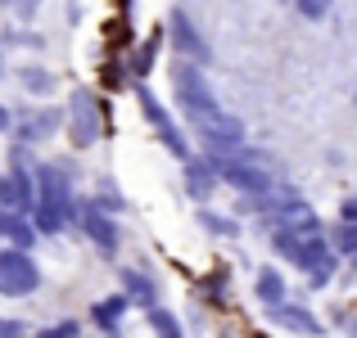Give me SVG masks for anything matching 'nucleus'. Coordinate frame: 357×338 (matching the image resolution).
I'll return each instance as SVG.
<instances>
[{"mask_svg": "<svg viewBox=\"0 0 357 338\" xmlns=\"http://www.w3.org/2000/svg\"><path fill=\"white\" fill-rule=\"evenodd\" d=\"M14 217H18V212H9L5 203H0V234H9V225H14Z\"/></svg>", "mask_w": 357, "mask_h": 338, "instance_id": "nucleus-29", "label": "nucleus"}, {"mask_svg": "<svg viewBox=\"0 0 357 338\" xmlns=\"http://www.w3.org/2000/svg\"><path fill=\"white\" fill-rule=\"evenodd\" d=\"M100 185H105V190H100V199H96V203H100L105 212H118V208H122V194L114 190V181H100Z\"/></svg>", "mask_w": 357, "mask_h": 338, "instance_id": "nucleus-24", "label": "nucleus"}, {"mask_svg": "<svg viewBox=\"0 0 357 338\" xmlns=\"http://www.w3.org/2000/svg\"><path fill=\"white\" fill-rule=\"evenodd\" d=\"M73 225H82V234H86L91 243H96L105 257H118V221L114 212H105L100 203H77V217H73Z\"/></svg>", "mask_w": 357, "mask_h": 338, "instance_id": "nucleus-5", "label": "nucleus"}, {"mask_svg": "<svg viewBox=\"0 0 357 338\" xmlns=\"http://www.w3.org/2000/svg\"><path fill=\"white\" fill-rule=\"evenodd\" d=\"M167 32H172V45L181 50V59H190V63H208L213 59L208 45H204L199 32H195V23L185 18V9H172V14H167Z\"/></svg>", "mask_w": 357, "mask_h": 338, "instance_id": "nucleus-9", "label": "nucleus"}, {"mask_svg": "<svg viewBox=\"0 0 357 338\" xmlns=\"http://www.w3.org/2000/svg\"><path fill=\"white\" fill-rule=\"evenodd\" d=\"M154 54H158V36H149V41L136 50V59H131V77H145V72L154 68Z\"/></svg>", "mask_w": 357, "mask_h": 338, "instance_id": "nucleus-20", "label": "nucleus"}, {"mask_svg": "<svg viewBox=\"0 0 357 338\" xmlns=\"http://www.w3.org/2000/svg\"><path fill=\"white\" fill-rule=\"evenodd\" d=\"M199 221H204V230H213V234H240V225L231 221V217H218V212H199Z\"/></svg>", "mask_w": 357, "mask_h": 338, "instance_id": "nucleus-22", "label": "nucleus"}, {"mask_svg": "<svg viewBox=\"0 0 357 338\" xmlns=\"http://www.w3.org/2000/svg\"><path fill=\"white\" fill-rule=\"evenodd\" d=\"M349 334H353V338H357V321H353V325H349Z\"/></svg>", "mask_w": 357, "mask_h": 338, "instance_id": "nucleus-32", "label": "nucleus"}, {"mask_svg": "<svg viewBox=\"0 0 357 338\" xmlns=\"http://www.w3.org/2000/svg\"><path fill=\"white\" fill-rule=\"evenodd\" d=\"M0 45H23V36H18L14 27H0Z\"/></svg>", "mask_w": 357, "mask_h": 338, "instance_id": "nucleus-28", "label": "nucleus"}, {"mask_svg": "<svg viewBox=\"0 0 357 338\" xmlns=\"http://www.w3.org/2000/svg\"><path fill=\"white\" fill-rule=\"evenodd\" d=\"M36 234H41V230H36V225L32 221H23V212H18V217H14V225H9V234H5V239L9 243H14V248H32V239H36Z\"/></svg>", "mask_w": 357, "mask_h": 338, "instance_id": "nucleus-18", "label": "nucleus"}, {"mask_svg": "<svg viewBox=\"0 0 357 338\" xmlns=\"http://www.w3.org/2000/svg\"><path fill=\"white\" fill-rule=\"evenodd\" d=\"M18 77H23V86L32 90V95H50V90H54V77L45 68H23Z\"/></svg>", "mask_w": 357, "mask_h": 338, "instance_id": "nucleus-19", "label": "nucleus"}, {"mask_svg": "<svg viewBox=\"0 0 357 338\" xmlns=\"http://www.w3.org/2000/svg\"><path fill=\"white\" fill-rule=\"evenodd\" d=\"M36 284H41V271L23 248L0 252V298H27L36 293Z\"/></svg>", "mask_w": 357, "mask_h": 338, "instance_id": "nucleus-3", "label": "nucleus"}, {"mask_svg": "<svg viewBox=\"0 0 357 338\" xmlns=\"http://www.w3.org/2000/svg\"><path fill=\"white\" fill-rule=\"evenodd\" d=\"M0 338H23V325L18 321H0Z\"/></svg>", "mask_w": 357, "mask_h": 338, "instance_id": "nucleus-27", "label": "nucleus"}, {"mask_svg": "<svg viewBox=\"0 0 357 338\" xmlns=\"http://www.w3.org/2000/svg\"><path fill=\"white\" fill-rule=\"evenodd\" d=\"M127 303H131L127 293H114V298H105V303H96V307H91L96 325H100V330H105L109 338H114V330L122 325V312H127Z\"/></svg>", "mask_w": 357, "mask_h": 338, "instance_id": "nucleus-13", "label": "nucleus"}, {"mask_svg": "<svg viewBox=\"0 0 357 338\" xmlns=\"http://www.w3.org/2000/svg\"><path fill=\"white\" fill-rule=\"evenodd\" d=\"M271 321L276 325H285V330H294V334H321V321H317L307 307H294V303H280V307H271Z\"/></svg>", "mask_w": 357, "mask_h": 338, "instance_id": "nucleus-12", "label": "nucleus"}, {"mask_svg": "<svg viewBox=\"0 0 357 338\" xmlns=\"http://www.w3.org/2000/svg\"><path fill=\"white\" fill-rule=\"evenodd\" d=\"M172 90H176V108L185 113V118L195 122V127H204L208 118H218V95H213V86H208V77L199 72V63H190V59H181L172 68Z\"/></svg>", "mask_w": 357, "mask_h": 338, "instance_id": "nucleus-1", "label": "nucleus"}, {"mask_svg": "<svg viewBox=\"0 0 357 338\" xmlns=\"http://www.w3.org/2000/svg\"><path fill=\"white\" fill-rule=\"evenodd\" d=\"M0 77H5V54H0Z\"/></svg>", "mask_w": 357, "mask_h": 338, "instance_id": "nucleus-31", "label": "nucleus"}, {"mask_svg": "<svg viewBox=\"0 0 357 338\" xmlns=\"http://www.w3.org/2000/svg\"><path fill=\"white\" fill-rule=\"evenodd\" d=\"M68 221H73L68 212H59V208H50V203H41V199H36V208H32V225H36L41 234H59Z\"/></svg>", "mask_w": 357, "mask_h": 338, "instance_id": "nucleus-16", "label": "nucleus"}, {"mask_svg": "<svg viewBox=\"0 0 357 338\" xmlns=\"http://www.w3.org/2000/svg\"><path fill=\"white\" fill-rule=\"evenodd\" d=\"M136 99H140V108H145V118H149V127H154V136L163 140V145L172 149L181 163H185V158H195V154H190V145H185V136H181V127L172 122V113H167L154 95H149V86H136Z\"/></svg>", "mask_w": 357, "mask_h": 338, "instance_id": "nucleus-6", "label": "nucleus"}, {"mask_svg": "<svg viewBox=\"0 0 357 338\" xmlns=\"http://www.w3.org/2000/svg\"><path fill=\"white\" fill-rule=\"evenodd\" d=\"M36 338H77V321H59V325H50V330H41Z\"/></svg>", "mask_w": 357, "mask_h": 338, "instance_id": "nucleus-25", "label": "nucleus"}, {"mask_svg": "<svg viewBox=\"0 0 357 338\" xmlns=\"http://www.w3.org/2000/svg\"><path fill=\"white\" fill-rule=\"evenodd\" d=\"M32 181L41 185V190H36V199H41V203H50V208H59V212H68V217H77L73 176H68V167H63V163H36Z\"/></svg>", "mask_w": 357, "mask_h": 338, "instance_id": "nucleus-4", "label": "nucleus"}, {"mask_svg": "<svg viewBox=\"0 0 357 338\" xmlns=\"http://www.w3.org/2000/svg\"><path fill=\"white\" fill-rule=\"evenodd\" d=\"M68 136H73V149H91L100 136H105V122H100V99H96V90H86V86H77L73 90V99H68Z\"/></svg>", "mask_w": 357, "mask_h": 338, "instance_id": "nucleus-2", "label": "nucleus"}, {"mask_svg": "<svg viewBox=\"0 0 357 338\" xmlns=\"http://www.w3.org/2000/svg\"><path fill=\"white\" fill-rule=\"evenodd\" d=\"M14 14H18V23H32L41 14V0H14Z\"/></svg>", "mask_w": 357, "mask_h": 338, "instance_id": "nucleus-26", "label": "nucleus"}, {"mask_svg": "<svg viewBox=\"0 0 357 338\" xmlns=\"http://www.w3.org/2000/svg\"><path fill=\"white\" fill-rule=\"evenodd\" d=\"M199 140H204V149H208V154H227V149L244 145V122L231 118V113H218V118H208L199 127Z\"/></svg>", "mask_w": 357, "mask_h": 338, "instance_id": "nucleus-7", "label": "nucleus"}, {"mask_svg": "<svg viewBox=\"0 0 357 338\" xmlns=\"http://www.w3.org/2000/svg\"><path fill=\"white\" fill-rule=\"evenodd\" d=\"M149 330L158 338H181V321H176L172 312H163V307H154V312H149Z\"/></svg>", "mask_w": 357, "mask_h": 338, "instance_id": "nucleus-17", "label": "nucleus"}, {"mask_svg": "<svg viewBox=\"0 0 357 338\" xmlns=\"http://www.w3.org/2000/svg\"><path fill=\"white\" fill-rule=\"evenodd\" d=\"M5 5H14V0H0V9H5Z\"/></svg>", "mask_w": 357, "mask_h": 338, "instance_id": "nucleus-33", "label": "nucleus"}, {"mask_svg": "<svg viewBox=\"0 0 357 338\" xmlns=\"http://www.w3.org/2000/svg\"><path fill=\"white\" fill-rule=\"evenodd\" d=\"M59 122H63V113H59V108H41V113H32V118L18 122V140H23V145L50 140L54 131H59Z\"/></svg>", "mask_w": 357, "mask_h": 338, "instance_id": "nucleus-11", "label": "nucleus"}, {"mask_svg": "<svg viewBox=\"0 0 357 338\" xmlns=\"http://www.w3.org/2000/svg\"><path fill=\"white\" fill-rule=\"evenodd\" d=\"M23 167H27V158H23V154H14V172L0 176V203H5L9 212H27V208H36V190L27 185Z\"/></svg>", "mask_w": 357, "mask_h": 338, "instance_id": "nucleus-8", "label": "nucleus"}, {"mask_svg": "<svg viewBox=\"0 0 357 338\" xmlns=\"http://www.w3.org/2000/svg\"><path fill=\"white\" fill-rule=\"evenodd\" d=\"M253 293H258L267 307H280V303H285V280H280V271L262 266V271H258V280H253Z\"/></svg>", "mask_w": 357, "mask_h": 338, "instance_id": "nucleus-14", "label": "nucleus"}, {"mask_svg": "<svg viewBox=\"0 0 357 338\" xmlns=\"http://www.w3.org/2000/svg\"><path fill=\"white\" fill-rule=\"evenodd\" d=\"M335 248H340V252H349V257H357V221L335 225Z\"/></svg>", "mask_w": 357, "mask_h": 338, "instance_id": "nucleus-21", "label": "nucleus"}, {"mask_svg": "<svg viewBox=\"0 0 357 338\" xmlns=\"http://www.w3.org/2000/svg\"><path fill=\"white\" fill-rule=\"evenodd\" d=\"M122 293L131 303H140L145 312H154V280H145L140 271H122Z\"/></svg>", "mask_w": 357, "mask_h": 338, "instance_id": "nucleus-15", "label": "nucleus"}, {"mask_svg": "<svg viewBox=\"0 0 357 338\" xmlns=\"http://www.w3.org/2000/svg\"><path fill=\"white\" fill-rule=\"evenodd\" d=\"M9 127H14V113H9L5 104H0V131H9Z\"/></svg>", "mask_w": 357, "mask_h": 338, "instance_id": "nucleus-30", "label": "nucleus"}, {"mask_svg": "<svg viewBox=\"0 0 357 338\" xmlns=\"http://www.w3.org/2000/svg\"><path fill=\"white\" fill-rule=\"evenodd\" d=\"M294 5H298V14H303V18L321 23V18L331 14V5H335V0H294Z\"/></svg>", "mask_w": 357, "mask_h": 338, "instance_id": "nucleus-23", "label": "nucleus"}, {"mask_svg": "<svg viewBox=\"0 0 357 338\" xmlns=\"http://www.w3.org/2000/svg\"><path fill=\"white\" fill-rule=\"evenodd\" d=\"M218 172H213V163L208 158H185V190H190V199H208L213 190H218Z\"/></svg>", "mask_w": 357, "mask_h": 338, "instance_id": "nucleus-10", "label": "nucleus"}, {"mask_svg": "<svg viewBox=\"0 0 357 338\" xmlns=\"http://www.w3.org/2000/svg\"><path fill=\"white\" fill-rule=\"evenodd\" d=\"M0 252H5V248H0Z\"/></svg>", "mask_w": 357, "mask_h": 338, "instance_id": "nucleus-34", "label": "nucleus"}]
</instances>
